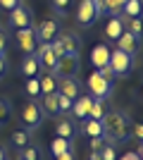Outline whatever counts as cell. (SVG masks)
Listing matches in <instances>:
<instances>
[{"mask_svg":"<svg viewBox=\"0 0 143 160\" xmlns=\"http://www.w3.org/2000/svg\"><path fill=\"white\" fill-rule=\"evenodd\" d=\"M91 62H93L95 69L105 67V65L110 62V48L105 46V43H95L93 50H91Z\"/></svg>","mask_w":143,"mask_h":160,"instance_id":"12","label":"cell"},{"mask_svg":"<svg viewBox=\"0 0 143 160\" xmlns=\"http://www.w3.org/2000/svg\"><path fill=\"white\" fill-rule=\"evenodd\" d=\"M50 151H53V155L57 158V155L64 153V151H72V141H69V139H62V136H55L53 143H50Z\"/></svg>","mask_w":143,"mask_h":160,"instance_id":"22","label":"cell"},{"mask_svg":"<svg viewBox=\"0 0 143 160\" xmlns=\"http://www.w3.org/2000/svg\"><path fill=\"white\" fill-rule=\"evenodd\" d=\"M41 120H43V112H41V108H38V103L29 100L26 105H24V110H21V122H24V127L34 129V127L41 124Z\"/></svg>","mask_w":143,"mask_h":160,"instance_id":"7","label":"cell"},{"mask_svg":"<svg viewBox=\"0 0 143 160\" xmlns=\"http://www.w3.org/2000/svg\"><path fill=\"white\" fill-rule=\"evenodd\" d=\"M79 72V58L76 55H62L57 65H55V72L53 74H62V77H74Z\"/></svg>","mask_w":143,"mask_h":160,"instance_id":"8","label":"cell"},{"mask_svg":"<svg viewBox=\"0 0 143 160\" xmlns=\"http://www.w3.org/2000/svg\"><path fill=\"white\" fill-rule=\"evenodd\" d=\"M0 5L5 7V10H14V7L19 5V0H0Z\"/></svg>","mask_w":143,"mask_h":160,"instance_id":"37","label":"cell"},{"mask_svg":"<svg viewBox=\"0 0 143 160\" xmlns=\"http://www.w3.org/2000/svg\"><path fill=\"white\" fill-rule=\"evenodd\" d=\"M0 160H5V151L2 148H0Z\"/></svg>","mask_w":143,"mask_h":160,"instance_id":"45","label":"cell"},{"mask_svg":"<svg viewBox=\"0 0 143 160\" xmlns=\"http://www.w3.org/2000/svg\"><path fill=\"white\" fill-rule=\"evenodd\" d=\"M138 155H141V160H143V146H141V148H138Z\"/></svg>","mask_w":143,"mask_h":160,"instance_id":"46","label":"cell"},{"mask_svg":"<svg viewBox=\"0 0 143 160\" xmlns=\"http://www.w3.org/2000/svg\"><path fill=\"white\" fill-rule=\"evenodd\" d=\"M91 103H93V96H79L76 100H72V112L79 120H86L91 110Z\"/></svg>","mask_w":143,"mask_h":160,"instance_id":"13","label":"cell"},{"mask_svg":"<svg viewBox=\"0 0 143 160\" xmlns=\"http://www.w3.org/2000/svg\"><path fill=\"white\" fill-rule=\"evenodd\" d=\"M57 93L67 96L69 100H76L79 98V84H76L74 77H60V81H57Z\"/></svg>","mask_w":143,"mask_h":160,"instance_id":"11","label":"cell"},{"mask_svg":"<svg viewBox=\"0 0 143 160\" xmlns=\"http://www.w3.org/2000/svg\"><path fill=\"white\" fill-rule=\"evenodd\" d=\"M10 120V103L7 100H0V127Z\"/></svg>","mask_w":143,"mask_h":160,"instance_id":"31","label":"cell"},{"mask_svg":"<svg viewBox=\"0 0 143 160\" xmlns=\"http://www.w3.org/2000/svg\"><path fill=\"white\" fill-rule=\"evenodd\" d=\"M26 96H29V98L41 96V84H38V77H29V79H26Z\"/></svg>","mask_w":143,"mask_h":160,"instance_id":"26","label":"cell"},{"mask_svg":"<svg viewBox=\"0 0 143 160\" xmlns=\"http://www.w3.org/2000/svg\"><path fill=\"white\" fill-rule=\"evenodd\" d=\"M122 31H124L122 19H119V17H110L107 27H105V36H107L110 41H117L119 36H122Z\"/></svg>","mask_w":143,"mask_h":160,"instance_id":"17","label":"cell"},{"mask_svg":"<svg viewBox=\"0 0 143 160\" xmlns=\"http://www.w3.org/2000/svg\"><path fill=\"white\" fill-rule=\"evenodd\" d=\"M105 146V136H93L91 139V151H100Z\"/></svg>","mask_w":143,"mask_h":160,"instance_id":"36","label":"cell"},{"mask_svg":"<svg viewBox=\"0 0 143 160\" xmlns=\"http://www.w3.org/2000/svg\"><path fill=\"white\" fill-rule=\"evenodd\" d=\"M34 55L38 58L41 67H45L50 74L55 72V65H57V55L53 53V48H50V43H48V41H41V43L36 46V53H34Z\"/></svg>","mask_w":143,"mask_h":160,"instance_id":"5","label":"cell"},{"mask_svg":"<svg viewBox=\"0 0 143 160\" xmlns=\"http://www.w3.org/2000/svg\"><path fill=\"white\" fill-rule=\"evenodd\" d=\"M105 115H107V110H105V103H102L100 98H93V103H91V110H88V117H91V120H98V122H100Z\"/></svg>","mask_w":143,"mask_h":160,"instance_id":"23","label":"cell"},{"mask_svg":"<svg viewBox=\"0 0 143 160\" xmlns=\"http://www.w3.org/2000/svg\"><path fill=\"white\" fill-rule=\"evenodd\" d=\"M88 160H102L100 158V151H91V158Z\"/></svg>","mask_w":143,"mask_h":160,"instance_id":"44","label":"cell"},{"mask_svg":"<svg viewBox=\"0 0 143 160\" xmlns=\"http://www.w3.org/2000/svg\"><path fill=\"white\" fill-rule=\"evenodd\" d=\"M55 132H57V136L69 139V141H72V136H74V127H72L67 120H60V122H57V124H55Z\"/></svg>","mask_w":143,"mask_h":160,"instance_id":"25","label":"cell"},{"mask_svg":"<svg viewBox=\"0 0 143 160\" xmlns=\"http://www.w3.org/2000/svg\"><path fill=\"white\" fill-rule=\"evenodd\" d=\"M50 48H53V53L57 55V60H60L62 55H64V48H62V43H60L57 38H53V41H50Z\"/></svg>","mask_w":143,"mask_h":160,"instance_id":"33","label":"cell"},{"mask_svg":"<svg viewBox=\"0 0 143 160\" xmlns=\"http://www.w3.org/2000/svg\"><path fill=\"white\" fill-rule=\"evenodd\" d=\"M93 5H95V12H98V17H100V14H105V0H93Z\"/></svg>","mask_w":143,"mask_h":160,"instance_id":"38","label":"cell"},{"mask_svg":"<svg viewBox=\"0 0 143 160\" xmlns=\"http://www.w3.org/2000/svg\"><path fill=\"white\" fill-rule=\"evenodd\" d=\"M100 158L102 160H117V151L112 143H105V146L100 148Z\"/></svg>","mask_w":143,"mask_h":160,"instance_id":"29","label":"cell"},{"mask_svg":"<svg viewBox=\"0 0 143 160\" xmlns=\"http://www.w3.org/2000/svg\"><path fill=\"white\" fill-rule=\"evenodd\" d=\"M57 160H74V155H72V151H64V153L57 155Z\"/></svg>","mask_w":143,"mask_h":160,"instance_id":"41","label":"cell"},{"mask_svg":"<svg viewBox=\"0 0 143 160\" xmlns=\"http://www.w3.org/2000/svg\"><path fill=\"white\" fill-rule=\"evenodd\" d=\"M119 2H122V5H124V2H126V0H119Z\"/></svg>","mask_w":143,"mask_h":160,"instance_id":"47","label":"cell"},{"mask_svg":"<svg viewBox=\"0 0 143 160\" xmlns=\"http://www.w3.org/2000/svg\"><path fill=\"white\" fill-rule=\"evenodd\" d=\"M12 143L17 148H24L29 143V132H14L12 134Z\"/></svg>","mask_w":143,"mask_h":160,"instance_id":"28","label":"cell"},{"mask_svg":"<svg viewBox=\"0 0 143 160\" xmlns=\"http://www.w3.org/2000/svg\"><path fill=\"white\" fill-rule=\"evenodd\" d=\"M119 19L124 24V31H131L136 36L143 33V17H119Z\"/></svg>","mask_w":143,"mask_h":160,"instance_id":"20","label":"cell"},{"mask_svg":"<svg viewBox=\"0 0 143 160\" xmlns=\"http://www.w3.org/2000/svg\"><path fill=\"white\" fill-rule=\"evenodd\" d=\"M57 41L62 43V48H64V55H76L79 53V38H76L74 33H57Z\"/></svg>","mask_w":143,"mask_h":160,"instance_id":"16","label":"cell"},{"mask_svg":"<svg viewBox=\"0 0 143 160\" xmlns=\"http://www.w3.org/2000/svg\"><path fill=\"white\" fill-rule=\"evenodd\" d=\"M98 72H100V77H102V79H107V81H112V79H115V72H112V67H110V65L100 67Z\"/></svg>","mask_w":143,"mask_h":160,"instance_id":"35","label":"cell"},{"mask_svg":"<svg viewBox=\"0 0 143 160\" xmlns=\"http://www.w3.org/2000/svg\"><path fill=\"white\" fill-rule=\"evenodd\" d=\"M88 88H91V93H93V98H100V100H105V98L110 96L112 81L102 79V77H100V72L95 69L93 74H88Z\"/></svg>","mask_w":143,"mask_h":160,"instance_id":"4","label":"cell"},{"mask_svg":"<svg viewBox=\"0 0 143 160\" xmlns=\"http://www.w3.org/2000/svg\"><path fill=\"white\" fill-rule=\"evenodd\" d=\"M17 160H24V158H21V155H19V158H17Z\"/></svg>","mask_w":143,"mask_h":160,"instance_id":"48","label":"cell"},{"mask_svg":"<svg viewBox=\"0 0 143 160\" xmlns=\"http://www.w3.org/2000/svg\"><path fill=\"white\" fill-rule=\"evenodd\" d=\"M41 69V62L36 55H24V62H21V72L26 74V77H36Z\"/></svg>","mask_w":143,"mask_h":160,"instance_id":"21","label":"cell"},{"mask_svg":"<svg viewBox=\"0 0 143 160\" xmlns=\"http://www.w3.org/2000/svg\"><path fill=\"white\" fill-rule=\"evenodd\" d=\"M21 158H24V160H38V148L24 146V148H21Z\"/></svg>","mask_w":143,"mask_h":160,"instance_id":"30","label":"cell"},{"mask_svg":"<svg viewBox=\"0 0 143 160\" xmlns=\"http://www.w3.org/2000/svg\"><path fill=\"white\" fill-rule=\"evenodd\" d=\"M57 81H60V77L57 74H43L41 79H38V84H41V93H55L57 91Z\"/></svg>","mask_w":143,"mask_h":160,"instance_id":"19","label":"cell"},{"mask_svg":"<svg viewBox=\"0 0 143 160\" xmlns=\"http://www.w3.org/2000/svg\"><path fill=\"white\" fill-rule=\"evenodd\" d=\"M105 12L110 17H119L122 14V2L119 0H105Z\"/></svg>","mask_w":143,"mask_h":160,"instance_id":"27","label":"cell"},{"mask_svg":"<svg viewBox=\"0 0 143 160\" xmlns=\"http://www.w3.org/2000/svg\"><path fill=\"white\" fill-rule=\"evenodd\" d=\"M95 19H98V12H95L93 0H81L79 7H76V22H79L81 27H91Z\"/></svg>","mask_w":143,"mask_h":160,"instance_id":"6","label":"cell"},{"mask_svg":"<svg viewBox=\"0 0 143 160\" xmlns=\"http://www.w3.org/2000/svg\"><path fill=\"white\" fill-rule=\"evenodd\" d=\"M57 33H60V24H57V19H43L41 24H38V29H36V36H38V41H50L57 38Z\"/></svg>","mask_w":143,"mask_h":160,"instance_id":"10","label":"cell"},{"mask_svg":"<svg viewBox=\"0 0 143 160\" xmlns=\"http://www.w3.org/2000/svg\"><path fill=\"white\" fill-rule=\"evenodd\" d=\"M69 2H72V0H53V7L55 10H57V12H67V7H69Z\"/></svg>","mask_w":143,"mask_h":160,"instance_id":"34","label":"cell"},{"mask_svg":"<svg viewBox=\"0 0 143 160\" xmlns=\"http://www.w3.org/2000/svg\"><path fill=\"white\" fill-rule=\"evenodd\" d=\"M12 12V17H10V24H12L14 29H24L31 24V14H29V10H24L21 5H17L14 10H10Z\"/></svg>","mask_w":143,"mask_h":160,"instance_id":"14","label":"cell"},{"mask_svg":"<svg viewBox=\"0 0 143 160\" xmlns=\"http://www.w3.org/2000/svg\"><path fill=\"white\" fill-rule=\"evenodd\" d=\"M5 46H7V38H5V33L0 31V55L5 53Z\"/></svg>","mask_w":143,"mask_h":160,"instance_id":"40","label":"cell"},{"mask_svg":"<svg viewBox=\"0 0 143 160\" xmlns=\"http://www.w3.org/2000/svg\"><path fill=\"white\" fill-rule=\"evenodd\" d=\"M122 17H143V0H126L122 5Z\"/></svg>","mask_w":143,"mask_h":160,"instance_id":"18","label":"cell"},{"mask_svg":"<svg viewBox=\"0 0 143 160\" xmlns=\"http://www.w3.org/2000/svg\"><path fill=\"white\" fill-rule=\"evenodd\" d=\"M57 108H60V112H67V110H72V100L67 96L57 93Z\"/></svg>","mask_w":143,"mask_h":160,"instance_id":"32","label":"cell"},{"mask_svg":"<svg viewBox=\"0 0 143 160\" xmlns=\"http://www.w3.org/2000/svg\"><path fill=\"white\" fill-rule=\"evenodd\" d=\"M17 43L19 48L24 50L26 55H34L36 53V46H38V36H36V29L31 27H24V29H17Z\"/></svg>","mask_w":143,"mask_h":160,"instance_id":"3","label":"cell"},{"mask_svg":"<svg viewBox=\"0 0 143 160\" xmlns=\"http://www.w3.org/2000/svg\"><path fill=\"white\" fill-rule=\"evenodd\" d=\"M138 46H141V36H136V33H131V31H122V36L117 38V48L124 50L126 55H136Z\"/></svg>","mask_w":143,"mask_h":160,"instance_id":"9","label":"cell"},{"mask_svg":"<svg viewBox=\"0 0 143 160\" xmlns=\"http://www.w3.org/2000/svg\"><path fill=\"white\" fill-rule=\"evenodd\" d=\"M41 112H45V115H60V108H57V91L55 93H43V103L41 105Z\"/></svg>","mask_w":143,"mask_h":160,"instance_id":"15","label":"cell"},{"mask_svg":"<svg viewBox=\"0 0 143 160\" xmlns=\"http://www.w3.org/2000/svg\"><path fill=\"white\" fill-rule=\"evenodd\" d=\"M131 132H134V134H136V136H138V139H143V124H136V127H134V129H131Z\"/></svg>","mask_w":143,"mask_h":160,"instance_id":"42","label":"cell"},{"mask_svg":"<svg viewBox=\"0 0 143 160\" xmlns=\"http://www.w3.org/2000/svg\"><path fill=\"white\" fill-rule=\"evenodd\" d=\"M110 67H112V72H115V77H126L131 69V65H134V60H131V55H126L124 50H119V48H115V50H110Z\"/></svg>","mask_w":143,"mask_h":160,"instance_id":"2","label":"cell"},{"mask_svg":"<svg viewBox=\"0 0 143 160\" xmlns=\"http://www.w3.org/2000/svg\"><path fill=\"white\" fill-rule=\"evenodd\" d=\"M5 69H7V62H5V58H2V55H0V77H2V74H5Z\"/></svg>","mask_w":143,"mask_h":160,"instance_id":"43","label":"cell"},{"mask_svg":"<svg viewBox=\"0 0 143 160\" xmlns=\"http://www.w3.org/2000/svg\"><path fill=\"white\" fill-rule=\"evenodd\" d=\"M100 122H102V136H105L107 141L117 143V141H126L129 139L131 124H129V120H126L124 112H107Z\"/></svg>","mask_w":143,"mask_h":160,"instance_id":"1","label":"cell"},{"mask_svg":"<svg viewBox=\"0 0 143 160\" xmlns=\"http://www.w3.org/2000/svg\"><path fill=\"white\" fill-rule=\"evenodd\" d=\"M119 160H141V155H138V153H124Z\"/></svg>","mask_w":143,"mask_h":160,"instance_id":"39","label":"cell"},{"mask_svg":"<svg viewBox=\"0 0 143 160\" xmlns=\"http://www.w3.org/2000/svg\"><path fill=\"white\" fill-rule=\"evenodd\" d=\"M83 132L88 134L91 139H93V136H102V122H98V120H91V117H86Z\"/></svg>","mask_w":143,"mask_h":160,"instance_id":"24","label":"cell"}]
</instances>
